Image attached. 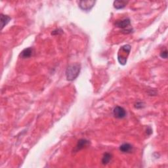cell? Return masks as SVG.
Listing matches in <instances>:
<instances>
[{
  "label": "cell",
  "mask_w": 168,
  "mask_h": 168,
  "mask_svg": "<svg viewBox=\"0 0 168 168\" xmlns=\"http://www.w3.org/2000/svg\"><path fill=\"white\" fill-rule=\"evenodd\" d=\"M11 17H9V16L7 15H4L1 14V29L2 30L4 28V27L7 25V24L9 23V22L11 20Z\"/></svg>",
  "instance_id": "10"
},
{
  "label": "cell",
  "mask_w": 168,
  "mask_h": 168,
  "mask_svg": "<svg viewBox=\"0 0 168 168\" xmlns=\"http://www.w3.org/2000/svg\"><path fill=\"white\" fill-rule=\"evenodd\" d=\"M128 1H114V7L116 9H121L126 6Z\"/></svg>",
  "instance_id": "9"
},
{
  "label": "cell",
  "mask_w": 168,
  "mask_h": 168,
  "mask_svg": "<svg viewBox=\"0 0 168 168\" xmlns=\"http://www.w3.org/2000/svg\"><path fill=\"white\" fill-rule=\"evenodd\" d=\"M112 159V155L109 153H105L102 158V164L103 165H107L109 163Z\"/></svg>",
  "instance_id": "11"
},
{
  "label": "cell",
  "mask_w": 168,
  "mask_h": 168,
  "mask_svg": "<svg viewBox=\"0 0 168 168\" xmlns=\"http://www.w3.org/2000/svg\"><path fill=\"white\" fill-rule=\"evenodd\" d=\"M130 24H131V21H130L129 18H124V19L122 20L116 21L115 23V25L116 26L118 27V28L124 29V28H126L127 27H128V26L130 25Z\"/></svg>",
  "instance_id": "5"
},
{
  "label": "cell",
  "mask_w": 168,
  "mask_h": 168,
  "mask_svg": "<svg viewBox=\"0 0 168 168\" xmlns=\"http://www.w3.org/2000/svg\"><path fill=\"white\" fill-rule=\"evenodd\" d=\"M113 114L115 118L118 119H122L126 116V111L123 107H116L113 110Z\"/></svg>",
  "instance_id": "3"
},
{
  "label": "cell",
  "mask_w": 168,
  "mask_h": 168,
  "mask_svg": "<svg viewBox=\"0 0 168 168\" xmlns=\"http://www.w3.org/2000/svg\"><path fill=\"white\" fill-rule=\"evenodd\" d=\"M81 66L79 64H70L66 70V77L68 81H73L76 79L80 72Z\"/></svg>",
  "instance_id": "1"
},
{
  "label": "cell",
  "mask_w": 168,
  "mask_h": 168,
  "mask_svg": "<svg viewBox=\"0 0 168 168\" xmlns=\"http://www.w3.org/2000/svg\"><path fill=\"white\" fill-rule=\"evenodd\" d=\"M63 33V31L61 29H57V30H54L51 34L52 35H59V34H61Z\"/></svg>",
  "instance_id": "13"
},
{
  "label": "cell",
  "mask_w": 168,
  "mask_h": 168,
  "mask_svg": "<svg viewBox=\"0 0 168 168\" xmlns=\"http://www.w3.org/2000/svg\"><path fill=\"white\" fill-rule=\"evenodd\" d=\"M33 53V49L32 47L26 48L20 53V57L23 59H27L30 57Z\"/></svg>",
  "instance_id": "7"
},
{
  "label": "cell",
  "mask_w": 168,
  "mask_h": 168,
  "mask_svg": "<svg viewBox=\"0 0 168 168\" xmlns=\"http://www.w3.org/2000/svg\"><path fill=\"white\" fill-rule=\"evenodd\" d=\"M160 56L163 59H167V51L166 49H165L164 51H162L160 53Z\"/></svg>",
  "instance_id": "12"
},
{
  "label": "cell",
  "mask_w": 168,
  "mask_h": 168,
  "mask_svg": "<svg viewBox=\"0 0 168 168\" xmlns=\"http://www.w3.org/2000/svg\"><path fill=\"white\" fill-rule=\"evenodd\" d=\"M95 4V1H80L79 7L83 11H89Z\"/></svg>",
  "instance_id": "4"
},
{
  "label": "cell",
  "mask_w": 168,
  "mask_h": 168,
  "mask_svg": "<svg viewBox=\"0 0 168 168\" xmlns=\"http://www.w3.org/2000/svg\"><path fill=\"white\" fill-rule=\"evenodd\" d=\"M133 147L129 143H124L120 147V150L124 153H128L132 150Z\"/></svg>",
  "instance_id": "8"
},
{
  "label": "cell",
  "mask_w": 168,
  "mask_h": 168,
  "mask_svg": "<svg viewBox=\"0 0 168 168\" xmlns=\"http://www.w3.org/2000/svg\"><path fill=\"white\" fill-rule=\"evenodd\" d=\"M89 141L86 139H80V140H78V144L76 147L75 151L77 152L78 150H80L83 149V148H85L87 146L89 145Z\"/></svg>",
  "instance_id": "6"
},
{
  "label": "cell",
  "mask_w": 168,
  "mask_h": 168,
  "mask_svg": "<svg viewBox=\"0 0 168 168\" xmlns=\"http://www.w3.org/2000/svg\"><path fill=\"white\" fill-rule=\"evenodd\" d=\"M130 51H131V46L129 45H125L120 49L118 55V60L121 64L125 65L127 63V56Z\"/></svg>",
  "instance_id": "2"
}]
</instances>
